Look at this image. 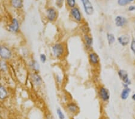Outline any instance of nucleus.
<instances>
[{
    "mask_svg": "<svg viewBox=\"0 0 135 119\" xmlns=\"http://www.w3.org/2000/svg\"><path fill=\"white\" fill-rule=\"evenodd\" d=\"M118 42L121 46H126L130 44L131 42V39H130V36L129 34H122L120 36L118 37Z\"/></svg>",
    "mask_w": 135,
    "mask_h": 119,
    "instance_id": "obj_9",
    "label": "nucleus"
},
{
    "mask_svg": "<svg viewBox=\"0 0 135 119\" xmlns=\"http://www.w3.org/2000/svg\"><path fill=\"white\" fill-rule=\"evenodd\" d=\"M30 78H31L32 83L33 85L37 87H39L42 85L43 79L41 76L38 74L37 72H32L30 75Z\"/></svg>",
    "mask_w": 135,
    "mask_h": 119,
    "instance_id": "obj_6",
    "label": "nucleus"
},
{
    "mask_svg": "<svg viewBox=\"0 0 135 119\" xmlns=\"http://www.w3.org/2000/svg\"><path fill=\"white\" fill-rule=\"evenodd\" d=\"M80 1L82 2L86 14L88 15H93L94 10L93 4L90 0H80Z\"/></svg>",
    "mask_w": 135,
    "mask_h": 119,
    "instance_id": "obj_8",
    "label": "nucleus"
},
{
    "mask_svg": "<svg viewBox=\"0 0 135 119\" xmlns=\"http://www.w3.org/2000/svg\"><path fill=\"white\" fill-rule=\"evenodd\" d=\"M118 75L122 82H123V85L124 87H128L131 84V81L129 78V76L127 72L124 69H119L118 72Z\"/></svg>",
    "mask_w": 135,
    "mask_h": 119,
    "instance_id": "obj_3",
    "label": "nucleus"
},
{
    "mask_svg": "<svg viewBox=\"0 0 135 119\" xmlns=\"http://www.w3.org/2000/svg\"><path fill=\"white\" fill-rule=\"evenodd\" d=\"M13 57V52L7 45L0 43V59L8 61L12 59Z\"/></svg>",
    "mask_w": 135,
    "mask_h": 119,
    "instance_id": "obj_1",
    "label": "nucleus"
},
{
    "mask_svg": "<svg viewBox=\"0 0 135 119\" xmlns=\"http://www.w3.org/2000/svg\"><path fill=\"white\" fill-rule=\"evenodd\" d=\"M128 11L130 12H133V11H135V6H130L128 8Z\"/></svg>",
    "mask_w": 135,
    "mask_h": 119,
    "instance_id": "obj_27",
    "label": "nucleus"
},
{
    "mask_svg": "<svg viewBox=\"0 0 135 119\" xmlns=\"http://www.w3.org/2000/svg\"><path fill=\"white\" fill-rule=\"evenodd\" d=\"M66 107L67 110L71 114H76L79 111V107L75 102L69 103Z\"/></svg>",
    "mask_w": 135,
    "mask_h": 119,
    "instance_id": "obj_15",
    "label": "nucleus"
},
{
    "mask_svg": "<svg viewBox=\"0 0 135 119\" xmlns=\"http://www.w3.org/2000/svg\"><path fill=\"white\" fill-rule=\"evenodd\" d=\"M134 0H118L117 3L120 6H126L131 3Z\"/></svg>",
    "mask_w": 135,
    "mask_h": 119,
    "instance_id": "obj_21",
    "label": "nucleus"
},
{
    "mask_svg": "<svg viewBox=\"0 0 135 119\" xmlns=\"http://www.w3.org/2000/svg\"><path fill=\"white\" fill-rule=\"evenodd\" d=\"M99 94L100 96V98L101 100L106 102H108L110 99V93L109 90L104 87H101L100 88H99Z\"/></svg>",
    "mask_w": 135,
    "mask_h": 119,
    "instance_id": "obj_7",
    "label": "nucleus"
},
{
    "mask_svg": "<svg viewBox=\"0 0 135 119\" xmlns=\"http://www.w3.org/2000/svg\"><path fill=\"white\" fill-rule=\"evenodd\" d=\"M106 38H107L108 44L109 45H112L114 44L115 42V40H116L114 34L111 33V32H108L106 34Z\"/></svg>",
    "mask_w": 135,
    "mask_h": 119,
    "instance_id": "obj_20",
    "label": "nucleus"
},
{
    "mask_svg": "<svg viewBox=\"0 0 135 119\" xmlns=\"http://www.w3.org/2000/svg\"><path fill=\"white\" fill-rule=\"evenodd\" d=\"M70 15L72 18L78 22H80L82 21V14L78 7H75L71 8L70 10Z\"/></svg>",
    "mask_w": 135,
    "mask_h": 119,
    "instance_id": "obj_10",
    "label": "nucleus"
},
{
    "mask_svg": "<svg viewBox=\"0 0 135 119\" xmlns=\"http://www.w3.org/2000/svg\"><path fill=\"white\" fill-rule=\"evenodd\" d=\"M28 66H29V68L33 72L38 73L39 71H40V64H39L38 61H36V60H30L29 63H28Z\"/></svg>",
    "mask_w": 135,
    "mask_h": 119,
    "instance_id": "obj_13",
    "label": "nucleus"
},
{
    "mask_svg": "<svg viewBox=\"0 0 135 119\" xmlns=\"http://www.w3.org/2000/svg\"><path fill=\"white\" fill-rule=\"evenodd\" d=\"M56 81H57V83H58L61 84V82H62L61 78L60 76L56 75Z\"/></svg>",
    "mask_w": 135,
    "mask_h": 119,
    "instance_id": "obj_28",
    "label": "nucleus"
},
{
    "mask_svg": "<svg viewBox=\"0 0 135 119\" xmlns=\"http://www.w3.org/2000/svg\"><path fill=\"white\" fill-rule=\"evenodd\" d=\"M132 99H133V100L135 101V93L132 95Z\"/></svg>",
    "mask_w": 135,
    "mask_h": 119,
    "instance_id": "obj_30",
    "label": "nucleus"
},
{
    "mask_svg": "<svg viewBox=\"0 0 135 119\" xmlns=\"http://www.w3.org/2000/svg\"><path fill=\"white\" fill-rule=\"evenodd\" d=\"M67 6L69 7L72 8L75 7L76 6V0H66Z\"/></svg>",
    "mask_w": 135,
    "mask_h": 119,
    "instance_id": "obj_23",
    "label": "nucleus"
},
{
    "mask_svg": "<svg viewBox=\"0 0 135 119\" xmlns=\"http://www.w3.org/2000/svg\"><path fill=\"white\" fill-rule=\"evenodd\" d=\"M128 21L127 19H126L125 17L123 16H117L116 18L115 19V25L117 26V27L119 28H123L127 24Z\"/></svg>",
    "mask_w": 135,
    "mask_h": 119,
    "instance_id": "obj_12",
    "label": "nucleus"
},
{
    "mask_svg": "<svg viewBox=\"0 0 135 119\" xmlns=\"http://www.w3.org/2000/svg\"><path fill=\"white\" fill-rule=\"evenodd\" d=\"M84 41L87 47L90 48L93 45V39L91 36L88 35V34H85L84 36Z\"/></svg>",
    "mask_w": 135,
    "mask_h": 119,
    "instance_id": "obj_18",
    "label": "nucleus"
},
{
    "mask_svg": "<svg viewBox=\"0 0 135 119\" xmlns=\"http://www.w3.org/2000/svg\"><path fill=\"white\" fill-rule=\"evenodd\" d=\"M39 58H40V61L42 63L44 64L47 61V57L45 54H41L39 56Z\"/></svg>",
    "mask_w": 135,
    "mask_h": 119,
    "instance_id": "obj_24",
    "label": "nucleus"
},
{
    "mask_svg": "<svg viewBox=\"0 0 135 119\" xmlns=\"http://www.w3.org/2000/svg\"><path fill=\"white\" fill-rule=\"evenodd\" d=\"M56 5L60 8L62 7V6H63V0H56Z\"/></svg>",
    "mask_w": 135,
    "mask_h": 119,
    "instance_id": "obj_26",
    "label": "nucleus"
},
{
    "mask_svg": "<svg viewBox=\"0 0 135 119\" xmlns=\"http://www.w3.org/2000/svg\"><path fill=\"white\" fill-rule=\"evenodd\" d=\"M8 95V90L5 86L0 84V101H4L7 98Z\"/></svg>",
    "mask_w": 135,
    "mask_h": 119,
    "instance_id": "obj_14",
    "label": "nucleus"
},
{
    "mask_svg": "<svg viewBox=\"0 0 135 119\" xmlns=\"http://www.w3.org/2000/svg\"><path fill=\"white\" fill-rule=\"evenodd\" d=\"M134 24H135V22H134Z\"/></svg>",
    "mask_w": 135,
    "mask_h": 119,
    "instance_id": "obj_32",
    "label": "nucleus"
},
{
    "mask_svg": "<svg viewBox=\"0 0 135 119\" xmlns=\"http://www.w3.org/2000/svg\"><path fill=\"white\" fill-rule=\"evenodd\" d=\"M89 61H90L91 65L96 66L100 63V58L98 54L94 52H91L88 55Z\"/></svg>",
    "mask_w": 135,
    "mask_h": 119,
    "instance_id": "obj_11",
    "label": "nucleus"
},
{
    "mask_svg": "<svg viewBox=\"0 0 135 119\" xmlns=\"http://www.w3.org/2000/svg\"><path fill=\"white\" fill-rule=\"evenodd\" d=\"M20 22L17 18H13L8 26V31L13 34L18 33L20 31Z\"/></svg>",
    "mask_w": 135,
    "mask_h": 119,
    "instance_id": "obj_4",
    "label": "nucleus"
},
{
    "mask_svg": "<svg viewBox=\"0 0 135 119\" xmlns=\"http://www.w3.org/2000/svg\"><path fill=\"white\" fill-rule=\"evenodd\" d=\"M8 70L7 61L0 59V72L6 73Z\"/></svg>",
    "mask_w": 135,
    "mask_h": 119,
    "instance_id": "obj_19",
    "label": "nucleus"
},
{
    "mask_svg": "<svg viewBox=\"0 0 135 119\" xmlns=\"http://www.w3.org/2000/svg\"><path fill=\"white\" fill-rule=\"evenodd\" d=\"M46 16L47 21L51 22H53L56 21L58 18V13L55 8L49 7L46 10Z\"/></svg>",
    "mask_w": 135,
    "mask_h": 119,
    "instance_id": "obj_5",
    "label": "nucleus"
},
{
    "mask_svg": "<svg viewBox=\"0 0 135 119\" xmlns=\"http://www.w3.org/2000/svg\"><path fill=\"white\" fill-rule=\"evenodd\" d=\"M130 49L135 55V39H133L130 42Z\"/></svg>",
    "mask_w": 135,
    "mask_h": 119,
    "instance_id": "obj_25",
    "label": "nucleus"
},
{
    "mask_svg": "<svg viewBox=\"0 0 135 119\" xmlns=\"http://www.w3.org/2000/svg\"><path fill=\"white\" fill-rule=\"evenodd\" d=\"M130 92H131V89H130L129 87H124L123 88V90H122L120 95V97L122 100H127L128 96H129Z\"/></svg>",
    "mask_w": 135,
    "mask_h": 119,
    "instance_id": "obj_16",
    "label": "nucleus"
},
{
    "mask_svg": "<svg viewBox=\"0 0 135 119\" xmlns=\"http://www.w3.org/2000/svg\"><path fill=\"white\" fill-rule=\"evenodd\" d=\"M52 51L54 57L56 58H61L64 55L66 48L63 43H56L52 46Z\"/></svg>",
    "mask_w": 135,
    "mask_h": 119,
    "instance_id": "obj_2",
    "label": "nucleus"
},
{
    "mask_svg": "<svg viewBox=\"0 0 135 119\" xmlns=\"http://www.w3.org/2000/svg\"><path fill=\"white\" fill-rule=\"evenodd\" d=\"M47 119H54V117L51 116V115H49L47 116Z\"/></svg>",
    "mask_w": 135,
    "mask_h": 119,
    "instance_id": "obj_29",
    "label": "nucleus"
},
{
    "mask_svg": "<svg viewBox=\"0 0 135 119\" xmlns=\"http://www.w3.org/2000/svg\"><path fill=\"white\" fill-rule=\"evenodd\" d=\"M11 5L15 9L19 10L23 7V0H11Z\"/></svg>",
    "mask_w": 135,
    "mask_h": 119,
    "instance_id": "obj_17",
    "label": "nucleus"
},
{
    "mask_svg": "<svg viewBox=\"0 0 135 119\" xmlns=\"http://www.w3.org/2000/svg\"><path fill=\"white\" fill-rule=\"evenodd\" d=\"M103 119H109V118H108V117H104V118H103Z\"/></svg>",
    "mask_w": 135,
    "mask_h": 119,
    "instance_id": "obj_31",
    "label": "nucleus"
},
{
    "mask_svg": "<svg viewBox=\"0 0 135 119\" xmlns=\"http://www.w3.org/2000/svg\"><path fill=\"white\" fill-rule=\"evenodd\" d=\"M56 113H57V115L58 118L60 119H65V115L63 113V112L61 108H58L56 109Z\"/></svg>",
    "mask_w": 135,
    "mask_h": 119,
    "instance_id": "obj_22",
    "label": "nucleus"
}]
</instances>
